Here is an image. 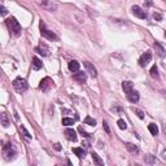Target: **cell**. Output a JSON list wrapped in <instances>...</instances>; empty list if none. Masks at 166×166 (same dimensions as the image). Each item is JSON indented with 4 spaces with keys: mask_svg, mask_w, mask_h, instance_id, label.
Wrapping results in <instances>:
<instances>
[{
    "mask_svg": "<svg viewBox=\"0 0 166 166\" xmlns=\"http://www.w3.org/2000/svg\"><path fill=\"white\" fill-rule=\"evenodd\" d=\"M7 26H8V29H9V31L12 32V34L14 35V36H18V35H21V31H22V27H21V25L18 24V21L16 20L14 17H9L7 21Z\"/></svg>",
    "mask_w": 166,
    "mask_h": 166,
    "instance_id": "cell-1",
    "label": "cell"
},
{
    "mask_svg": "<svg viewBox=\"0 0 166 166\" xmlns=\"http://www.w3.org/2000/svg\"><path fill=\"white\" fill-rule=\"evenodd\" d=\"M13 88L16 91H17L18 93H22V92H25L26 90H27V87H29V85H27V82H26V79H24V78H21V77H18V78H16L14 81H13Z\"/></svg>",
    "mask_w": 166,
    "mask_h": 166,
    "instance_id": "cell-2",
    "label": "cell"
},
{
    "mask_svg": "<svg viewBox=\"0 0 166 166\" xmlns=\"http://www.w3.org/2000/svg\"><path fill=\"white\" fill-rule=\"evenodd\" d=\"M39 27H40V34H42V36H44V38H46V39H48V40H57V35L55 34L53 31L48 30L47 27H46V25H44L43 21H40Z\"/></svg>",
    "mask_w": 166,
    "mask_h": 166,
    "instance_id": "cell-3",
    "label": "cell"
},
{
    "mask_svg": "<svg viewBox=\"0 0 166 166\" xmlns=\"http://www.w3.org/2000/svg\"><path fill=\"white\" fill-rule=\"evenodd\" d=\"M53 86V82L51 78H48V77H46V78H43L39 83V90H42L43 92H48L49 90L52 88Z\"/></svg>",
    "mask_w": 166,
    "mask_h": 166,
    "instance_id": "cell-4",
    "label": "cell"
},
{
    "mask_svg": "<svg viewBox=\"0 0 166 166\" xmlns=\"http://www.w3.org/2000/svg\"><path fill=\"white\" fill-rule=\"evenodd\" d=\"M39 4L42 5V8L48 10V12H53V10L57 9V4L53 3L52 0H40Z\"/></svg>",
    "mask_w": 166,
    "mask_h": 166,
    "instance_id": "cell-5",
    "label": "cell"
},
{
    "mask_svg": "<svg viewBox=\"0 0 166 166\" xmlns=\"http://www.w3.org/2000/svg\"><path fill=\"white\" fill-rule=\"evenodd\" d=\"M4 153H5V156H7V158L9 160H13L16 157V154H17V152H16V149L13 147L12 143H8L7 145H4Z\"/></svg>",
    "mask_w": 166,
    "mask_h": 166,
    "instance_id": "cell-6",
    "label": "cell"
},
{
    "mask_svg": "<svg viewBox=\"0 0 166 166\" xmlns=\"http://www.w3.org/2000/svg\"><path fill=\"white\" fill-rule=\"evenodd\" d=\"M132 10V14L135 16V17L138 18H141V20H145L147 18V13H145V10H143L139 5H134V7L131 8Z\"/></svg>",
    "mask_w": 166,
    "mask_h": 166,
    "instance_id": "cell-7",
    "label": "cell"
},
{
    "mask_svg": "<svg viewBox=\"0 0 166 166\" xmlns=\"http://www.w3.org/2000/svg\"><path fill=\"white\" fill-rule=\"evenodd\" d=\"M151 60H152V53L147 51L145 53H143L140 58H139V65L141 66V68H144V66H147L149 62H151Z\"/></svg>",
    "mask_w": 166,
    "mask_h": 166,
    "instance_id": "cell-8",
    "label": "cell"
},
{
    "mask_svg": "<svg viewBox=\"0 0 166 166\" xmlns=\"http://www.w3.org/2000/svg\"><path fill=\"white\" fill-rule=\"evenodd\" d=\"M73 79L75 82H78V83H86L87 82V74L78 70V71H75V73L73 74Z\"/></svg>",
    "mask_w": 166,
    "mask_h": 166,
    "instance_id": "cell-9",
    "label": "cell"
},
{
    "mask_svg": "<svg viewBox=\"0 0 166 166\" xmlns=\"http://www.w3.org/2000/svg\"><path fill=\"white\" fill-rule=\"evenodd\" d=\"M153 48H154V51H156V53H157V56H158V57L164 58V57L166 56V51H165V48H164V46H162L161 43L156 42V43L153 44Z\"/></svg>",
    "mask_w": 166,
    "mask_h": 166,
    "instance_id": "cell-10",
    "label": "cell"
},
{
    "mask_svg": "<svg viewBox=\"0 0 166 166\" xmlns=\"http://www.w3.org/2000/svg\"><path fill=\"white\" fill-rule=\"evenodd\" d=\"M83 65H85V68H86V71L88 74H90L91 77H93V78H95V77L97 75V71H96V68L95 66H93L91 62H88V61H85L83 62Z\"/></svg>",
    "mask_w": 166,
    "mask_h": 166,
    "instance_id": "cell-11",
    "label": "cell"
},
{
    "mask_svg": "<svg viewBox=\"0 0 166 166\" xmlns=\"http://www.w3.org/2000/svg\"><path fill=\"white\" fill-rule=\"evenodd\" d=\"M127 95V99H129V101H131L132 104H136L138 101H139V99H140V96H139V92L138 91H130L129 93H126Z\"/></svg>",
    "mask_w": 166,
    "mask_h": 166,
    "instance_id": "cell-12",
    "label": "cell"
},
{
    "mask_svg": "<svg viewBox=\"0 0 166 166\" xmlns=\"http://www.w3.org/2000/svg\"><path fill=\"white\" fill-rule=\"evenodd\" d=\"M35 52H38L39 55H42V56H48V53H49V48H48L44 43H40L39 46H38V47L35 48Z\"/></svg>",
    "mask_w": 166,
    "mask_h": 166,
    "instance_id": "cell-13",
    "label": "cell"
},
{
    "mask_svg": "<svg viewBox=\"0 0 166 166\" xmlns=\"http://www.w3.org/2000/svg\"><path fill=\"white\" fill-rule=\"evenodd\" d=\"M65 136H66V139L70 140V141L77 140V132L73 129H66L65 130Z\"/></svg>",
    "mask_w": 166,
    "mask_h": 166,
    "instance_id": "cell-14",
    "label": "cell"
},
{
    "mask_svg": "<svg viewBox=\"0 0 166 166\" xmlns=\"http://www.w3.org/2000/svg\"><path fill=\"white\" fill-rule=\"evenodd\" d=\"M122 88H123L125 93H129L130 91L134 90V85H132V82H130V81H123L122 82Z\"/></svg>",
    "mask_w": 166,
    "mask_h": 166,
    "instance_id": "cell-15",
    "label": "cell"
},
{
    "mask_svg": "<svg viewBox=\"0 0 166 166\" xmlns=\"http://www.w3.org/2000/svg\"><path fill=\"white\" fill-rule=\"evenodd\" d=\"M79 62L78 61H75V60H71V61L68 64V68L70 71H73V73H75V71H78L79 70Z\"/></svg>",
    "mask_w": 166,
    "mask_h": 166,
    "instance_id": "cell-16",
    "label": "cell"
},
{
    "mask_svg": "<svg viewBox=\"0 0 166 166\" xmlns=\"http://www.w3.org/2000/svg\"><path fill=\"white\" fill-rule=\"evenodd\" d=\"M32 69L34 70H39L42 69V66H43V62H42V60L40 58H38V57H34L32 58Z\"/></svg>",
    "mask_w": 166,
    "mask_h": 166,
    "instance_id": "cell-17",
    "label": "cell"
},
{
    "mask_svg": "<svg viewBox=\"0 0 166 166\" xmlns=\"http://www.w3.org/2000/svg\"><path fill=\"white\" fill-rule=\"evenodd\" d=\"M126 148H127V151L131 153H139V148L135 144H132V143H126Z\"/></svg>",
    "mask_w": 166,
    "mask_h": 166,
    "instance_id": "cell-18",
    "label": "cell"
},
{
    "mask_svg": "<svg viewBox=\"0 0 166 166\" xmlns=\"http://www.w3.org/2000/svg\"><path fill=\"white\" fill-rule=\"evenodd\" d=\"M144 162L148 164V165H153V164L157 162V160L154 156H152V154H147V156L144 157Z\"/></svg>",
    "mask_w": 166,
    "mask_h": 166,
    "instance_id": "cell-19",
    "label": "cell"
},
{
    "mask_svg": "<svg viewBox=\"0 0 166 166\" xmlns=\"http://www.w3.org/2000/svg\"><path fill=\"white\" fill-rule=\"evenodd\" d=\"M148 129H149V131H151V134H152V135L156 136V135L158 134V127H157L156 123H149Z\"/></svg>",
    "mask_w": 166,
    "mask_h": 166,
    "instance_id": "cell-20",
    "label": "cell"
},
{
    "mask_svg": "<svg viewBox=\"0 0 166 166\" xmlns=\"http://www.w3.org/2000/svg\"><path fill=\"white\" fill-rule=\"evenodd\" d=\"M73 152L79 158H83V157H85V154H86V152H85V149H83V148H73Z\"/></svg>",
    "mask_w": 166,
    "mask_h": 166,
    "instance_id": "cell-21",
    "label": "cell"
},
{
    "mask_svg": "<svg viewBox=\"0 0 166 166\" xmlns=\"http://www.w3.org/2000/svg\"><path fill=\"white\" fill-rule=\"evenodd\" d=\"M91 156H92V160H93V162H95L96 165H104V161H103V160L100 158V157H99V154H96V153H92L91 154Z\"/></svg>",
    "mask_w": 166,
    "mask_h": 166,
    "instance_id": "cell-22",
    "label": "cell"
},
{
    "mask_svg": "<svg viewBox=\"0 0 166 166\" xmlns=\"http://www.w3.org/2000/svg\"><path fill=\"white\" fill-rule=\"evenodd\" d=\"M2 125H3V127L9 126V119H8L7 113H2Z\"/></svg>",
    "mask_w": 166,
    "mask_h": 166,
    "instance_id": "cell-23",
    "label": "cell"
},
{
    "mask_svg": "<svg viewBox=\"0 0 166 166\" xmlns=\"http://www.w3.org/2000/svg\"><path fill=\"white\" fill-rule=\"evenodd\" d=\"M85 123L86 125H90V126H95L96 125V119L90 117V115H87V117L85 118Z\"/></svg>",
    "mask_w": 166,
    "mask_h": 166,
    "instance_id": "cell-24",
    "label": "cell"
},
{
    "mask_svg": "<svg viewBox=\"0 0 166 166\" xmlns=\"http://www.w3.org/2000/svg\"><path fill=\"white\" fill-rule=\"evenodd\" d=\"M151 77H152V78H154V79L158 78V69H157L156 65L152 66V69H151Z\"/></svg>",
    "mask_w": 166,
    "mask_h": 166,
    "instance_id": "cell-25",
    "label": "cell"
},
{
    "mask_svg": "<svg viewBox=\"0 0 166 166\" xmlns=\"http://www.w3.org/2000/svg\"><path fill=\"white\" fill-rule=\"evenodd\" d=\"M20 130L22 131V134H24V136L26 138V139H31V135H30V132H29V131H27V130L25 129V126L20 125Z\"/></svg>",
    "mask_w": 166,
    "mask_h": 166,
    "instance_id": "cell-26",
    "label": "cell"
},
{
    "mask_svg": "<svg viewBox=\"0 0 166 166\" xmlns=\"http://www.w3.org/2000/svg\"><path fill=\"white\" fill-rule=\"evenodd\" d=\"M62 125L64 126H71V125H74V119L73 118H62Z\"/></svg>",
    "mask_w": 166,
    "mask_h": 166,
    "instance_id": "cell-27",
    "label": "cell"
},
{
    "mask_svg": "<svg viewBox=\"0 0 166 166\" xmlns=\"http://www.w3.org/2000/svg\"><path fill=\"white\" fill-rule=\"evenodd\" d=\"M117 125H118V127L121 130H126L127 129V123L125 122L123 119H118V122H117Z\"/></svg>",
    "mask_w": 166,
    "mask_h": 166,
    "instance_id": "cell-28",
    "label": "cell"
},
{
    "mask_svg": "<svg viewBox=\"0 0 166 166\" xmlns=\"http://www.w3.org/2000/svg\"><path fill=\"white\" fill-rule=\"evenodd\" d=\"M134 112L136 113V115H138V117H139L140 119H143V118H144V114H143V112H141L140 109H135V108H134Z\"/></svg>",
    "mask_w": 166,
    "mask_h": 166,
    "instance_id": "cell-29",
    "label": "cell"
},
{
    "mask_svg": "<svg viewBox=\"0 0 166 166\" xmlns=\"http://www.w3.org/2000/svg\"><path fill=\"white\" fill-rule=\"evenodd\" d=\"M78 131H79L81 134H82V136H85V138H90V136H91L90 134H88V132H86L85 130H83V127H79V129H78Z\"/></svg>",
    "mask_w": 166,
    "mask_h": 166,
    "instance_id": "cell-30",
    "label": "cell"
},
{
    "mask_svg": "<svg viewBox=\"0 0 166 166\" xmlns=\"http://www.w3.org/2000/svg\"><path fill=\"white\" fill-rule=\"evenodd\" d=\"M103 126H104V130H105V132H107V134L109 135V134H110V129H109V126H108V123L105 122V121L103 122Z\"/></svg>",
    "mask_w": 166,
    "mask_h": 166,
    "instance_id": "cell-31",
    "label": "cell"
},
{
    "mask_svg": "<svg viewBox=\"0 0 166 166\" xmlns=\"http://www.w3.org/2000/svg\"><path fill=\"white\" fill-rule=\"evenodd\" d=\"M153 18L156 20V21H161V20H162V14H160V13H153Z\"/></svg>",
    "mask_w": 166,
    "mask_h": 166,
    "instance_id": "cell-32",
    "label": "cell"
},
{
    "mask_svg": "<svg viewBox=\"0 0 166 166\" xmlns=\"http://www.w3.org/2000/svg\"><path fill=\"white\" fill-rule=\"evenodd\" d=\"M0 9H2V16H5V14H7V9H5L4 5H2V8H0Z\"/></svg>",
    "mask_w": 166,
    "mask_h": 166,
    "instance_id": "cell-33",
    "label": "cell"
},
{
    "mask_svg": "<svg viewBox=\"0 0 166 166\" xmlns=\"http://www.w3.org/2000/svg\"><path fill=\"white\" fill-rule=\"evenodd\" d=\"M55 149H56V151H61V145H60L58 143H56V144H55Z\"/></svg>",
    "mask_w": 166,
    "mask_h": 166,
    "instance_id": "cell-34",
    "label": "cell"
},
{
    "mask_svg": "<svg viewBox=\"0 0 166 166\" xmlns=\"http://www.w3.org/2000/svg\"><path fill=\"white\" fill-rule=\"evenodd\" d=\"M145 5H147V7H151V5H152V2H151V0H147V2H145Z\"/></svg>",
    "mask_w": 166,
    "mask_h": 166,
    "instance_id": "cell-35",
    "label": "cell"
},
{
    "mask_svg": "<svg viewBox=\"0 0 166 166\" xmlns=\"http://www.w3.org/2000/svg\"><path fill=\"white\" fill-rule=\"evenodd\" d=\"M162 156H164V158L166 160V151H164V152H162Z\"/></svg>",
    "mask_w": 166,
    "mask_h": 166,
    "instance_id": "cell-36",
    "label": "cell"
},
{
    "mask_svg": "<svg viewBox=\"0 0 166 166\" xmlns=\"http://www.w3.org/2000/svg\"><path fill=\"white\" fill-rule=\"evenodd\" d=\"M164 2H166V0H164Z\"/></svg>",
    "mask_w": 166,
    "mask_h": 166,
    "instance_id": "cell-37",
    "label": "cell"
}]
</instances>
